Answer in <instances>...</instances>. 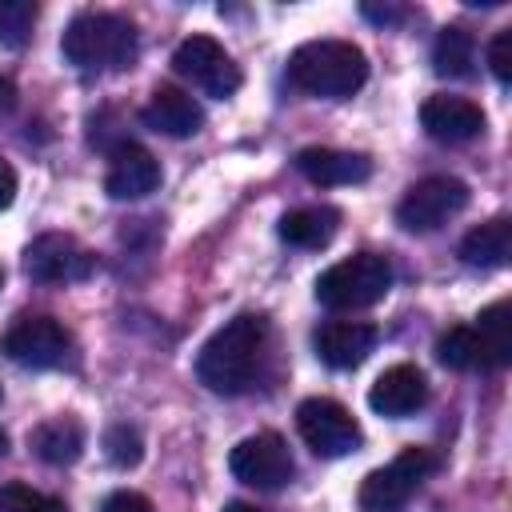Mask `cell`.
I'll return each mask as SVG.
<instances>
[{
    "label": "cell",
    "instance_id": "obj_31",
    "mask_svg": "<svg viewBox=\"0 0 512 512\" xmlns=\"http://www.w3.org/2000/svg\"><path fill=\"white\" fill-rule=\"evenodd\" d=\"M16 104V88H12V80H0V108L8 112Z\"/></svg>",
    "mask_w": 512,
    "mask_h": 512
},
{
    "label": "cell",
    "instance_id": "obj_9",
    "mask_svg": "<svg viewBox=\"0 0 512 512\" xmlns=\"http://www.w3.org/2000/svg\"><path fill=\"white\" fill-rule=\"evenodd\" d=\"M228 468L240 484L248 488H260V492H276L284 484H292L296 476V460L284 444V436L276 432H256V436H244L232 456H228Z\"/></svg>",
    "mask_w": 512,
    "mask_h": 512
},
{
    "label": "cell",
    "instance_id": "obj_28",
    "mask_svg": "<svg viewBox=\"0 0 512 512\" xmlns=\"http://www.w3.org/2000/svg\"><path fill=\"white\" fill-rule=\"evenodd\" d=\"M100 512H152V504H148V496H140V492H132V488H120V492H112V496L104 500Z\"/></svg>",
    "mask_w": 512,
    "mask_h": 512
},
{
    "label": "cell",
    "instance_id": "obj_7",
    "mask_svg": "<svg viewBox=\"0 0 512 512\" xmlns=\"http://www.w3.org/2000/svg\"><path fill=\"white\" fill-rule=\"evenodd\" d=\"M296 428H300V440L316 452V456H348L364 444V432L356 424V416L340 404V400H328V396H308L300 400L296 408Z\"/></svg>",
    "mask_w": 512,
    "mask_h": 512
},
{
    "label": "cell",
    "instance_id": "obj_22",
    "mask_svg": "<svg viewBox=\"0 0 512 512\" xmlns=\"http://www.w3.org/2000/svg\"><path fill=\"white\" fill-rule=\"evenodd\" d=\"M472 328L480 332V344H484V356H488V372L508 368V364H512V304H508V300L488 304V308L476 316Z\"/></svg>",
    "mask_w": 512,
    "mask_h": 512
},
{
    "label": "cell",
    "instance_id": "obj_25",
    "mask_svg": "<svg viewBox=\"0 0 512 512\" xmlns=\"http://www.w3.org/2000/svg\"><path fill=\"white\" fill-rule=\"evenodd\" d=\"M0 512H64V504L48 492H36L12 480V484H0Z\"/></svg>",
    "mask_w": 512,
    "mask_h": 512
},
{
    "label": "cell",
    "instance_id": "obj_21",
    "mask_svg": "<svg viewBox=\"0 0 512 512\" xmlns=\"http://www.w3.org/2000/svg\"><path fill=\"white\" fill-rule=\"evenodd\" d=\"M432 68L448 80H464L476 68V36L460 24H448L432 40Z\"/></svg>",
    "mask_w": 512,
    "mask_h": 512
},
{
    "label": "cell",
    "instance_id": "obj_12",
    "mask_svg": "<svg viewBox=\"0 0 512 512\" xmlns=\"http://www.w3.org/2000/svg\"><path fill=\"white\" fill-rule=\"evenodd\" d=\"M424 404H428V376L416 364H392L368 388V408L388 420H404Z\"/></svg>",
    "mask_w": 512,
    "mask_h": 512
},
{
    "label": "cell",
    "instance_id": "obj_30",
    "mask_svg": "<svg viewBox=\"0 0 512 512\" xmlns=\"http://www.w3.org/2000/svg\"><path fill=\"white\" fill-rule=\"evenodd\" d=\"M364 16H368V20H376V24H392V20H400V12H396V8H376V4H364Z\"/></svg>",
    "mask_w": 512,
    "mask_h": 512
},
{
    "label": "cell",
    "instance_id": "obj_5",
    "mask_svg": "<svg viewBox=\"0 0 512 512\" xmlns=\"http://www.w3.org/2000/svg\"><path fill=\"white\" fill-rule=\"evenodd\" d=\"M432 472H436V452L412 444V448H404L392 464L368 472L356 500H360L364 512H396V508H404V504L420 492V484H424Z\"/></svg>",
    "mask_w": 512,
    "mask_h": 512
},
{
    "label": "cell",
    "instance_id": "obj_13",
    "mask_svg": "<svg viewBox=\"0 0 512 512\" xmlns=\"http://www.w3.org/2000/svg\"><path fill=\"white\" fill-rule=\"evenodd\" d=\"M160 188V160L144 148V144H132V140H120L112 148V164H108V176H104V192L112 200H140L148 192Z\"/></svg>",
    "mask_w": 512,
    "mask_h": 512
},
{
    "label": "cell",
    "instance_id": "obj_27",
    "mask_svg": "<svg viewBox=\"0 0 512 512\" xmlns=\"http://www.w3.org/2000/svg\"><path fill=\"white\" fill-rule=\"evenodd\" d=\"M488 68H492V76L500 84L512 80V28H500L492 36V44H488Z\"/></svg>",
    "mask_w": 512,
    "mask_h": 512
},
{
    "label": "cell",
    "instance_id": "obj_33",
    "mask_svg": "<svg viewBox=\"0 0 512 512\" xmlns=\"http://www.w3.org/2000/svg\"><path fill=\"white\" fill-rule=\"evenodd\" d=\"M0 452H8V432L0 428Z\"/></svg>",
    "mask_w": 512,
    "mask_h": 512
},
{
    "label": "cell",
    "instance_id": "obj_11",
    "mask_svg": "<svg viewBox=\"0 0 512 512\" xmlns=\"http://www.w3.org/2000/svg\"><path fill=\"white\" fill-rule=\"evenodd\" d=\"M24 268L40 284H76L88 280L96 268V256L76 244L68 232H44L24 248Z\"/></svg>",
    "mask_w": 512,
    "mask_h": 512
},
{
    "label": "cell",
    "instance_id": "obj_26",
    "mask_svg": "<svg viewBox=\"0 0 512 512\" xmlns=\"http://www.w3.org/2000/svg\"><path fill=\"white\" fill-rule=\"evenodd\" d=\"M104 452H108V460H112L116 468H132V464H140V456H144V440H140V432H136L132 424H112V428L104 432Z\"/></svg>",
    "mask_w": 512,
    "mask_h": 512
},
{
    "label": "cell",
    "instance_id": "obj_10",
    "mask_svg": "<svg viewBox=\"0 0 512 512\" xmlns=\"http://www.w3.org/2000/svg\"><path fill=\"white\" fill-rule=\"evenodd\" d=\"M172 68L184 80H192L204 96H216V100H228L240 88V80H244L240 68H236V60L212 36H188V40H180L176 52H172Z\"/></svg>",
    "mask_w": 512,
    "mask_h": 512
},
{
    "label": "cell",
    "instance_id": "obj_32",
    "mask_svg": "<svg viewBox=\"0 0 512 512\" xmlns=\"http://www.w3.org/2000/svg\"><path fill=\"white\" fill-rule=\"evenodd\" d=\"M224 512H260L256 504H244V500H232V504H224Z\"/></svg>",
    "mask_w": 512,
    "mask_h": 512
},
{
    "label": "cell",
    "instance_id": "obj_20",
    "mask_svg": "<svg viewBox=\"0 0 512 512\" xmlns=\"http://www.w3.org/2000/svg\"><path fill=\"white\" fill-rule=\"evenodd\" d=\"M460 260L472 268H504L512 260V220L492 216L460 240Z\"/></svg>",
    "mask_w": 512,
    "mask_h": 512
},
{
    "label": "cell",
    "instance_id": "obj_19",
    "mask_svg": "<svg viewBox=\"0 0 512 512\" xmlns=\"http://www.w3.org/2000/svg\"><path fill=\"white\" fill-rule=\"evenodd\" d=\"M28 448H32L44 464H56V468L76 464L80 452H84V424H80L76 416H52V420H44V424L32 428Z\"/></svg>",
    "mask_w": 512,
    "mask_h": 512
},
{
    "label": "cell",
    "instance_id": "obj_1",
    "mask_svg": "<svg viewBox=\"0 0 512 512\" xmlns=\"http://www.w3.org/2000/svg\"><path fill=\"white\" fill-rule=\"evenodd\" d=\"M268 316L260 312H240L232 316L224 328H216L200 356H196V376L208 392L220 396H244L248 388H256L264 360H268Z\"/></svg>",
    "mask_w": 512,
    "mask_h": 512
},
{
    "label": "cell",
    "instance_id": "obj_18",
    "mask_svg": "<svg viewBox=\"0 0 512 512\" xmlns=\"http://www.w3.org/2000/svg\"><path fill=\"white\" fill-rule=\"evenodd\" d=\"M340 228V208L332 204H304L280 216V240L292 248H324Z\"/></svg>",
    "mask_w": 512,
    "mask_h": 512
},
{
    "label": "cell",
    "instance_id": "obj_23",
    "mask_svg": "<svg viewBox=\"0 0 512 512\" xmlns=\"http://www.w3.org/2000/svg\"><path fill=\"white\" fill-rule=\"evenodd\" d=\"M436 360H440L444 368H456V372H476V368L488 372V356H484L480 332H476L472 324H456V328L440 332V340H436Z\"/></svg>",
    "mask_w": 512,
    "mask_h": 512
},
{
    "label": "cell",
    "instance_id": "obj_14",
    "mask_svg": "<svg viewBox=\"0 0 512 512\" xmlns=\"http://www.w3.org/2000/svg\"><path fill=\"white\" fill-rule=\"evenodd\" d=\"M420 124L440 144H468L484 132V112L464 96H428L420 104Z\"/></svg>",
    "mask_w": 512,
    "mask_h": 512
},
{
    "label": "cell",
    "instance_id": "obj_15",
    "mask_svg": "<svg viewBox=\"0 0 512 512\" xmlns=\"http://www.w3.org/2000/svg\"><path fill=\"white\" fill-rule=\"evenodd\" d=\"M140 120L152 128V132H164V136H196L204 128V108L196 104V96H188L184 88L176 84H160L152 88L148 104L140 108Z\"/></svg>",
    "mask_w": 512,
    "mask_h": 512
},
{
    "label": "cell",
    "instance_id": "obj_16",
    "mask_svg": "<svg viewBox=\"0 0 512 512\" xmlns=\"http://www.w3.org/2000/svg\"><path fill=\"white\" fill-rule=\"evenodd\" d=\"M380 332L364 320H324L312 336L316 344V356L328 364V368H356L368 360V352L376 348Z\"/></svg>",
    "mask_w": 512,
    "mask_h": 512
},
{
    "label": "cell",
    "instance_id": "obj_34",
    "mask_svg": "<svg viewBox=\"0 0 512 512\" xmlns=\"http://www.w3.org/2000/svg\"><path fill=\"white\" fill-rule=\"evenodd\" d=\"M0 284H4V268H0Z\"/></svg>",
    "mask_w": 512,
    "mask_h": 512
},
{
    "label": "cell",
    "instance_id": "obj_17",
    "mask_svg": "<svg viewBox=\"0 0 512 512\" xmlns=\"http://www.w3.org/2000/svg\"><path fill=\"white\" fill-rule=\"evenodd\" d=\"M296 172L308 184L340 188V184H364L372 176V160L364 152H340V148H300Z\"/></svg>",
    "mask_w": 512,
    "mask_h": 512
},
{
    "label": "cell",
    "instance_id": "obj_8",
    "mask_svg": "<svg viewBox=\"0 0 512 512\" xmlns=\"http://www.w3.org/2000/svg\"><path fill=\"white\" fill-rule=\"evenodd\" d=\"M72 348L68 328L56 316H16L0 340V352L20 368H56Z\"/></svg>",
    "mask_w": 512,
    "mask_h": 512
},
{
    "label": "cell",
    "instance_id": "obj_24",
    "mask_svg": "<svg viewBox=\"0 0 512 512\" xmlns=\"http://www.w3.org/2000/svg\"><path fill=\"white\" fill-rule=\"evenodd\" d=\"M36 4L32 0H0V48H24L32 40Z\"/></svg>",
    "mask_w": 512,
    "mask_h": 512
},
{
    "label": "cell",
    "instance_id": "obj_2",
    "mask_svg": "<svg viewBox=\"0 0 512 512\" xmlns=\"http://www.w3.org/2000/svg\"><path fill=\"white\" fill-rule=\"evenodd\" d=\"M368 80V56L352 40H308L288 56V84L304 96L348 100Z\"/></svg>",
    "mask_w": 512,
    "mask_h": 512
},
{
    "label": "cell",
    "instance_id": "obj_3",
    "mask_svg": "<svg viewBox=\"0 0 512 512\" xmlns=\"http://www.w3.org/2000/svg\"><path fill=\"white\" fill-rule=\"evenodd\" d=\"M60 52L80 72H120V68H132L140 40H136L132 20L116 12H80L64 28Z\"/></svg>",
    "mask_w": 512,
    "mask_h": 512
},
{
    "label": "cell",
    "instance_id": "obj_29",
    "mask_svg": "<svg viewBox=\"0 0 512 512\" xmlns=\"http://www.w3.org/2000/svg\"><path fill=\"white\" fill-rule=\"evenodd\" d=\"M16 200V168L0 156V208H8Z\"/></svg>",
    "mask_w": 512,
    "mask_h": 512
},
{
    "label": "cell",
    "instance_id": "obj_4",
    "mask_svg": "<svg viewBox=\"0 0 512 512\" xmlns=\"http://www.w3.org/2000/svg\"><path fill=\"white\" fill-rule=\"evenodd\" d=\"M392 280H396V272H392V260L384 252H356V256H344L316 276V300L332 312L372 308L388 296Z\"/></svg>",
    "mask_w": 512,
    "mask_h": 512
},
{
    "label": "cell",
    "instance_id": "obj_6",
    "mask_svg": "<svg viewBox=\"0 0 512 512\" xmlns=\"http://www.w3.org/2000/svg\"><path fill=\"white\" fill-rule=\"evenodd\" d=\"M468 184L460 176H424L416 180L400 204H396V220L408 232H436L444 228L452 216H460L468 208Z\"/></svg>",
    "mask_w": 512,
    "mask_h": 512
}]
</instances>
